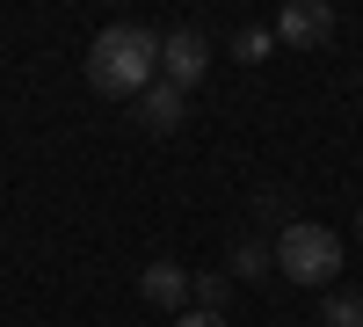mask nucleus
<instances>
[{
    "label": "nucleus",
    "instance_id": "4",
    "mask_svg": "<svg viewBox=\"0 0 363 327\" xmlns=\"http://www.w3.org/2000/svg\"><path fill=\"white\" fill-rule=\"evenodd\" d=\"M277 37L284 44H327L335 37V8H327V0H291L277 15Z\"/></svg>",
    "mask_w": 363,
    "mask_h": 327
},
{
    "label": "nucleus",
    "instance_id": "10",
    "mask_svg": "<svg viewBox=\"0 0 363 327\" xmlns=\"http://www.w3.org/2000/svg\"><path fill=\"white\" fill-rule=\"evenodd\" d=\"M269 44H277V29H240V37H233V58H269Z\"/></svg>",
    "mask_w": 363,
    "mask_h": 327
},
{
    "label": "nucleus",
    "instance_id": "9",
    "mask_svg": "<svg viewBox=\"0 0 363 327\" xmlns=\"http://www.w3.org/2000/svg\"><path fill=\"white\" fill-rule=\"evenodd\" d=\"M189 299H196L203 313H225V299H233V277H196V284H189Z\"/></svg>",
    "mask_w": 363,
    "mask_h": 327
},
{
    "label": "nucleus",
    "instance_id": "1",
    "mask_svg": "<svg viewBox=\"0 0 363 327\" xmlns=\"http://www.w3.org/2000/svg\"><path fill=\"white\" fill-rule=\"evenodd\" d=\"M160 80V37L145 22H109L95 44H87V87L109 102H138L145 87Z\"/></svg>",
    "mask_w": 363,
    "mask_h": 327
},
{
    "label": "nucleus",
    "instance_id": "7",
    "mask_svg": "<svg viewBox=\"0 0 363 327\" xmlns=\"http://www.w3.org/2000/svg\"><path fill=\"white\" fill-rule=\"evenodd\" d=\"M269 270H277V248H262L255 233H247V240L233 248V277H247V284H255V277H269Z\"/></svg>",
    "mask_w": 363,
    "mask_h": 327
},
{
    "label": "nucleus",
    "instance_id": "11",
    "mask_svg": "<svg viewBox=\"0 0 363 327\" xmlns=\"http://www.w3.org/2000/svg\"><path fill=\"white\" fill-rule=\"evenodd\" d=\"M174 327H225V313H203V306H189V313H182Z\"/></svg>",
    "mask_w": 363,
    "mask_h": 327
},
{
    "label": "nucleus",
    "instance_id": "12",
    "mask_svg": "<svg viewBox=\"0 0 363 327\" xmlns=\"http://www.w3.org/2000/svg\"><path fill=\"white\" fill-rule=\"evenodd\" d=\"M356 233H363V204H356Z\"/></svg>",
    "mask_w": 363,
    "mask_h": 327
},
{
    "label": "nucleus",
    "instance_id": "6",
    "mask_svg": "<svg viewBox=\"0 0 363 327\" xmlns=\"http://www.w3.org/2000/svg\"><path fill=\"white\" fill-rule=\"evenodd\" d=\"M138 291H145V306H160V313H189V277H182L174 262H145Z\"/></svg>",
    "mask_w": 363,
    "mask_h": 327
},
{
    "label": "nucleus",
    "instance_id": "5",
    "mask_svg": "<svg viewBox=\"0 0 363 327\" xmlns=\"http://www.w3.org/2000/svg\"><path fill=\"white\" fill-rule=\"evenodd\" d=\"M131 109H138V124H145V131H160V138H167V131H182V116H189V95H182L174 80H153Z\"/></svg>",
    "mask_w": 363,
    "mask_h": 327
},
{
    "label": "nucleus",
    "instance_id": "8",
    "mask_svg": "<svg viewBox=\"0 0 363 327\" xmlns=\"http://www.w3.org/2000/svg\"><path fill=\"white\" fill-rule=\"evenodd\" d=\"M320 320H327V327H363V291H327Z\"/></svg>",
    "mask_w": 363,
    "mask_h": 327
},
{
    "label": "nucleus",
    "instance_id": "2",
    "mask_svg": "<svg viewBox=\"0 0 363 327\" xmlns=\"http://www.w3.org/2000/svg\"><path fill=\"white\" fill-rule=\"evenodd\" d=\"M277 270L298 284V291H320L342 277V233H327L320 218H291L277 233Z\"/></svg>",
    "mask_w": 363,
    "mask_h": 327
},
{
    "label": "nucleus",
    "instance_id": "3",
    "mask_svg": "<svg viewBox=\"0 0 363 327\" xmlns=\"http://www.w3.org/2000/svg\"><path fill=\"white\" fill-rule=\"evenodd\" d=\"M211 73V44H203V29H167L160 37V80H174L182 95Z\"/></svg>",
    "mask_w": 363,
    "mask_h": 327
}]
</instances>
